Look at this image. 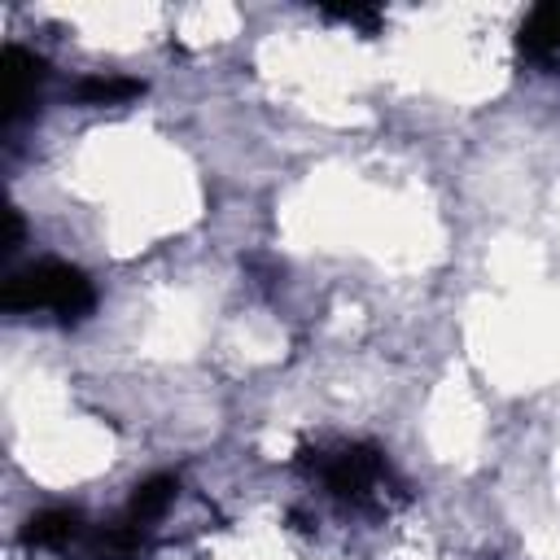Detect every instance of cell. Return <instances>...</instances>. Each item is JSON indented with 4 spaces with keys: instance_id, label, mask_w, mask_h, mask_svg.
Returning <instances> with one entry per match:
<instances>
[{
    "instance_id": "3",
    "label": "cell",
    "mask_w": 560,
    "mask_h": 560,
    "mask_svg": "<svg viewBox=\"0 0 560 560\" xmlns=\"http://www.w3.org/2000/svg\"><path fill=\"white\" fill-rule=\"evenodd\" d=\"M44 79H48V61L44 57H35L22 44L4 48V127H18L22 114L35 109Z\"/></svg>"
},
{
    "instance_id": "2",
    "label": "cell",
    "mask_w": 560,
    "mask_h": 560,
    "mask_svg": "<svg viewBox=\"0 0 560 560\" xmlns=\"http://www.w3.org/2000/svg\"><path fill=\"white\" fill-rule=\"evenodd\" d=\"M306 472L324 486L328 499H337L341 508H381L385 494L394 490V472L385 451L368 446V442H341V446H315L302 451Z\"/></svg>"
},
{
    "instance_id": "9",
    "label": "cell",
    "mask_w": 560,
    "mask_h": 560,
    "mask_svg": "<svg viewBox=\"0 0 560 560\" xmlns=\"http://www.w3.org/2000/svg\"><path fill=\"white\" fill-rule=\"evenodd\" d=\"M328 18H337V22H350V26H359V31H376L381 26V9H372V4H332V9H324Z\"/></svg>"
},
{
    "instance_id": "4",
    "label": "cell",
    "mask_w": 560,
    "mask_h": 560,
    "mask_svg": "<svg viewBox=\"0 0 560 560\" xmlns=\"http://www.w3.org/2000/svg\"><path fill=\"white\" fill-rule=\"evenodd\" d=\"M144 556V529L131 525L127 516L118 521H101L79 534V542L66 551V560H140Z\"/></svg>"
},
{
    "instance_id": "6",
    "label": "cell",
    "mask_w": 560,
    "mask_h": 560,
    "mask_svg": "<svg viewBox=\"0 0 560 560\" xmlns=\"http://www.w3.org/2000/svg\"><path fill=\"white\" fill-rule=\"evenodd\" d=\"M516 48L538 66H560V0L525 13L516 31Z\"/></svg>"
},
{
    "instance_id": "7",
    "label": "cell",
    "mask_w": 560,
    "mask_h": 560,
    "mask_svg": "<svg viewBox=\"0 0 560 560\" xmlns=\"http://www.w3.org/2000/svg\"><path fill=\"white\" fill-rule=\"evenodd\" d=\"M175 494H179V477H175V472H153V477H144V481L131 486V499H127L122 516H127L131 525L149 529L153 521L166 516V508L175 503Z\"/></svg>"
},
{
    "instance_id": "10",
    "label": "cell",
    "mask_w": 560,
    "mask_h": 560,
    "mask_svg": "<svg viewBox=\"0 0 560 560\" xmlns=\"http://www.w3.org/2000/svg\"><path fill=\"white\" fill-rule=\"evenodd\" d=\"M4 219H9V232H4V249H18V241H22V214H18V210H4Z\"/></svg>"
},
{
    "instance_id": "1",
    "label": "cell",
    "mask_w": 560,
    "mask_h": 560,
    "mask_svg": "<svg viewBox=\"0 0 560 560\" xmlns=\"http://www.w3.org/2000/svg\"><path fill=\"white\" fill-rule=\"evenodd\" d=\"M0 306L9 315H52L61 324H79L96 306V289L83 267L61 262V258H35L18 271H9L0 289Z\"/></svg>"
},
{
    "instance_id": "5",
    "label": "cell",
    "mask_w": 560,
    "mask_h": 560,
    "mask_svg": "<svg viewBox=\"0 0 560 560\" xmlns=\"http://www.w3.org/2000/svg\"><path fill=\"white\" fill-rule=\"evenodd\" d=\"M88 529V516L79 508H39L26 516L22 525V547L31 551H52V556H66L79 534Z\"/></svg>"
},
{
    "instance_id": "8",
    "label": "cell",
    "mask_w": 560,
    "mask_h": 560,
    "mask_svg": "<svg viewBox=\"0 0 560 560\" xmlns=\"http://www.w3.org/2000/svg\"><path fill=\"white\" fill-rule=\"evenodd\" d=\"M144 92L140 79H127V74H88L74 83V101L88 105V109H101V105H127Z\"/></svg>"
}]
</instances>
